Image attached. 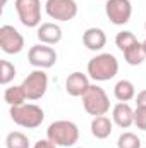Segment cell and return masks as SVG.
I'll use <instances>...</instances> for the list:
<instances>
[{
    "label": "cell",
    "instance_id": "cell-1",
    "mask_svg": "<svg viewBox=\"0 0 146 148\" xmlns=\"http://www.w3.org/2000/svg\"><path fill=\"white\" fill-rule=\"evenodd\" d=\"M119 73V60L113 53H98L88 62V74L95 81H110Z\"/></svg>",
    "mask_w": 146,
    "mask_h": 148
},
{
    "label": "cell",
    "instance_id": "cell-2",
    "mask_svg": "<svg viewBox=\"0 0 146 148\" xmlns=\"http://www.w3.org/2000/svg\"><path fill=\"white\" fill-rule=\"evenodd\" d=\"M46 138L57 147H74L79 140V127L72 121H55L48 126Z\"/></svg>",
    "mask_w": 146,
    "mask_h": 148
},
{
    "label": "cell",
    "instance_id": "cell-3",
    "mask_svg": "<svg viewBox=\"0 0 146 148\" xmlns=\"http://www.w3.org/2000/svg\"><path fill=\"white\" fill-rule=\"evenodd\" d=\"M10 119L21 127L36 129L45 121V112L35 103H23V105L10 107Z\"/></svg>",
    "mask_w": 146,
    "mask_h": 148
},
{
    "label": "cell",
    "instance_id": "cell-4",
    "mask_svg": "<svg viewBox=\"0 0 146 148\" xmlns=\"http://www.w3.org/2000/svg\"><path fill=\"white\" fill-rule=\"evenodd\" d=\"M83 98V107L93 117L98 115H105L110 110V100L108 95L105 93L103 88H100L98 84H89V88L86 90V93L81 97Z\"/></svg>",
    "mask_w": 146,
    "mask_h": 148
},
{
    "label": "cell",
    "instance_id": "cell-5",
    "mask_svg": "<svg viewBox=\"0 0 146 148\" xmlns=\"http://www.w3.org/2000/svg\"><path fill=\"white\" fill-rule=\"evenodd\" d=\"M16 12L26 28H38L41 24V2L40 0H16Z\"/></svg>",
    "mask_w": 146,
    "mask_h": 148
},
{
    "label": "cell",
    "instance_id": "cell-6",
    "mask_svg": "<svg viewBox=\"0 0 146 148\" xmlns=\"http://www.w3.org/2000/svg\"><path fill=\"white\" fill-rule=\"evenodd\" d=\"M21 86L28 100H40L48 90V76L43 69H35L33 73H29L24 77Z\"/></svg>",
    "mask_w": 146,
    "mask_h": 148
},
{
    "label": "cell",
    "instance_id": "cell-7",
    "mask_svg": "<svg viewBox=\"0 0 146 148\" xmlns=\"http://www.w3.org/2000/svg\"><path fill=\"white\" fill-rule=\"evenodd\" d=\"M45 10L52 19L67 23L77 16V3L76 0H46Z\"/></svg>",
    "mask_w": 146,
    "mask_h": 148
},
{
    "label": "cell",
    "instance_id": "cell-8",
    "mask_svg": "<svg viewBox=\"0 0 146 148\" xmlns=\"http://www.w3.org/2000/svg\"><path fill=\"white\" fill-rule=\"evenodd\" d=\"M28 60L36 69H50L57 62V52H55V48H52L50 45H45V43L33 45L28 52Z\"/></svg>",
    "mask_w": 146,
    "mask_h": 148
},
{
    "label": "cell",
    "instance_id": "cell-9",
    "mask_svg": "<svg viewBox=\"0 0 146 148\" xmlns=\"http://www.w3.org/2000/svg\"><path fill=\"white\" fill-rule=\"evenodd\" d=\"M105 14L115 26H124L131 21L132 16V5L131 0H107L105 3Z\"/></svg>",
    "mask_w": 146,
    "mask_h": 148
},
{
    "label": "cell",
    "instance_id": "cell-10",
    "mask_svg": "<svg viewBox=\"0 0 146 148\" xmlns=\"http://www.w3.org/2000/svg\"><path fill=\"white\" fill-rule=\"evenodd\" d=\"M0 48L9 55H16L24 48V38L14 26L3 24L0 28Z\"/></svg>",
    "mask_w": 146,
    "mask_h": 148
},
{
    "label": "cell",
    "instance_id": "cell-11",
    "mask_svg": "<svg viewBox=\"0 0 146 148\" xmlns=\"http://www.w3.org/2000/svg\"><path fill=\"white\" fill-rule=\"evenodd\" d=\"M112 121L122 129H129L134 124V110L127 102H119L112 110Z\"/></svg>",
    "mask_w": 146,
    "mask_h": 148
},
{
    "label": "cell",
    "instance_id": "cell-12",
    "mask_svg": "<svg viewBox=\"0 0 146 148\" xmlns=\"http://www.w3.org/2000/svg\"><path fill=\"white\" fill-rule=\"evenodd\" d=\"M89 88V79L88 76L79 71L69 74V77L65 79V91L71 97H83L86 93V90Z\"/></svg>",
    "mask_w": 146,
    "mask_h": 148
},
{
    "label": "cell",
    "instance_id": "cell-13",
    "mask_svg": "<svg viewBox=\"0 0 146 148\" xmlns=\"http://www.w3.org/2000/svg\"><path fill=\"white\" fill-rule=\"evenodd\" d=\"M38 40L45 45H57L62 40V28L55 23H43L38 26Z\"/></svg>",
    "mask_w": 146,
    "mask_h": 148
},
{
    "label": "cell",
    "instance_id": "cell-14",
    "mask_svg": "<svg viewBox=\"0 0 146 148\" xmlns=\"http://www.w3.org/2000/svg\"><path fill=\"white\" fill-rule=\"evenodd\" d=\"M83 43L88 50L98 52L107 45V35L102 28H88L83 35Z\"/></svg>",
    "mask_w": 146,
    "mask_h": 148
},
{
    "label": "cell",
    "instance_id": "cell-15",
    "mask_svg": "<svg viewBox=\"0 0 146 148\" xmlns=\"http://www.w3.org/2000/svg\"><path fill=\"white\" fill-rule=\"evenodd\" d=\"M112 129H113V121H110L107 115L93 117V121H91V134L96 140H107L112 134Z\"/></svg>",
    "mask_w": 146,
    "mask_h": 148
},
{
    "label": "cell",
    "instance_id": "cell-16",
    "mask_svg": "<svg viewBox=\"0 0 146 148\" xmlns=\"http://www.w3.org/2000/svg\"><path fill=\"white\" fill-rule=\"evenodd\" d=\"M113 95L119 102H129V100L136 98V88L129 79H120L113 86Z\"/></svg>",
    "mask_w": 146,
    "mask_h": 148
},
{
    "label": "cell",
    "instance_id": "cell-17",
    "mask_svg": "<svg viewBox=\"0 0 146 148\" xmlns=\"http://www.w3.org/2000/svg\"><path fill=\"white\" fill-rule=\"evenodd\" d=\"M3 100H5L7 105L16 107V105H23V103L28 100V97H26V93H24V90H23L21 84H19V86L14 84V86L5 88V91H3Z\"/></svg>",
    "mask_w": 146,
    "mask_h": 148
},
{
    "label": "cell",
    "instance_id": "cell-18",
    "mask_svg": "<svg viewBox=\"0 0 146 148\" xmlns=\"http://www.w3.org/2000/svg\"><path fill=\"white\" fill-rule=\"evenodd\" d=\"M124 59H126V62L129 66H139V64H143L146 59V52H145V48H143V43L136 41L131 48H127L124 52Z\"/></svg>",
    "mask_w": 146,
    "mask_h": 148
},
{
    "label": "cell",
    "instance_id": "cell-19",
    "mask_svg": "<svg viewBox=\"0 0 146 148\" xmlns=\"http://www.w3.org/2000/svg\"><path fill=\"white\" fill-rule=\"evenodd\" d=\"M5 147L7 148H29V140L24 133L21 131H12L5 138Z\"/></svg>",
    "mask_w": 146,
    "mask_h": 148
},
{
    "label": "cell",
    "instance_id": "cell-20",
    "mask_svg": "<svg viewBox=\"0 0 146 148\" xmlns=\"http://www.w3.org/2000/svg\"><path fill=\"white\" fill-rule=\"evenodd\" d=\"M136 41H138V38L134 36L132 31H120V33H117V36H115V45H117V48H119L122 53H124L127 48H131Z\"/></svg>",
    "mask_w": 146,
    "mask_h": 148
},
{
    "label": "cell",
    "instance_id": "cell-21",
    "mask_svg": "<svg viewBox=\"0 0 146 148\" xmlns=\"http://www.w3.org/2000/svg\"><path fill=\"white\" fill-rule=\"evenodd\" d=\"M117 148H141V140L134 133H122L117 140Z\"/></svg>",
    "mask_w": 146,
    "mask_h": 148
},
{
    "label": "cell",
    "instance_id": "cell-22",
    "mask_svg": "<svg viewBox=\"0 0 146 148\" xmlns=\"http://www.w3.org/2000/svg\"><path fill=\"white\" fill-rule=\"evenodd\" d=\"M16 77V67L9 60H0V84H9Z\"/></svg>",
    "mask_w": 146,
    "mask_h": 148
},
{
    "label": "cell",
    "instance_id": "cell-23",
    "mask_svg": "<svg viewBox=\"0 0 146 148\" xmlns=\"http://www.w3.org/2000/svg\"><path fill=\"white\" fill-rule=\"evenodd\" d=\"M134 124L138 129L146 131V107H136L134 110Z\"/></svg>",
    "mask_w": 146,
    "mask_h": 148
},
{
    "label": "cell",
    "instance_id": "cell-24",
    "mask_svg": "<svg viewBox=\"0 0 146 148\" xmlns=\"http://www.w3.org/2000/svg\"><path fill=\"white\" fill-rule=\"evenodd\" d=\"M33 148H57V145H55V143H52V141L46 138V140H40V141H36Z\"/></svg>",
    "mask_w": 146,
    "mask_h": 148
},
{
    "label": "cell",
    "instance_id": "cell-25",
    "mask_svg": "<svg viewBox=\"0 0 146 148\" xmlns=\"http://www.w3.org/2000/svg\"><path fill=\"white\" fill-rule=\"evenodd\" d=\"M136 107H146V90L136 95Z\"/></svg>",
    "mask_w": 146,
    "mask_h": 148
},
{
    "label": "cell",
    "instance_id": "cell-26",
    "mask_svg": "<svg viewBox=\"0 0 146 148\" xmlns=\"http://www.w3.org/2000/svg\"><path fill=\"white\" fill-rule=\"evenodd\" d=\"M143 48H145V52H146V40L143 41Z\"/></svg>",
    "mask_w": 146,
    "mask_h": 148
},
{
    "label": "cell",
    "instance_id": "cell-27",
    "mask_svg": "<svg viewBox=\"0 0 146 148\" xmlns=\"http://www.w3.org/2000/svg\"><path fill=\"white\" fill-rule=\"evenodd\" d=\"M5 3H7V0H2V7H3V5H5Z\"/></svg>",
    "mask_w": 146,
    "mask_h": 148
},
{
    "label": "cell",
    "instance_id": "cell-28",
    "mask_svg": "<svg viewBox=\"0 0 146 148\" xmlns=\"http://www.w3.org/2000/svg\"><path fill=\"white\" fill-rule=\"evenodd\" d=\"M145 29H146V21H145Z\"/></svg>",
    "mask_w": 146,
    "mask_h": 148
},
{
    "label": "cell",
    "instance_id": "cell-29",
    "mask_svg": "<svg viewBox=\"0 0 146 148\" xmlns=\"http://www.w3.org/2000/svg\"><path fill=\"white\" fill-rule=\"evenodd\" d=\"M76 148H81V147H76Z\"/></svg>",
    "mask_w": 146,
    "mask_h": 148
}]
</instances>
